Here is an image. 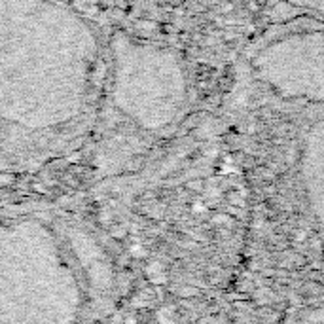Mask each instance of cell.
Masks as SVG:
<instances>
[{
  "instance_id": "obj_2",
  "label": "cell",
  "mask_w": 324,
  "mask_h": 324,
  "mask_svg": "<svg viewBox=\"0 0 324 324\" xmlns=\"http://www.w3.org/2000/svg\"><path fill=\"white\" fill-rule=\"evenodd\" d=\"M301 178L309 209L324 231V119L313 125L301 152Z\"/></svg>"
},
{
  "instance_id": "obj_1",
  "label": "cell",
  "mask_w": 324,
  "mask_h": 324,
  "mask_svg": "<svg viewBox=\"0 0 324 324\" xmlns=\"http://www.w3.org/2000/svg\"><path fill=\"white\" fill-rule=\"evenodd\" d=\"M256 71L277 95L324 101V31L285 32L256 53Z\"/></svg>"
},
{
  "instance_id": "obj_3",
  "label": "cell",
  "mask_w": 324,
  "mask_h": 324,
  "mask_svg": "<svg viewBox=\"0 0 324 324\" xmlns=\"http://www.w3.org/2000/svg\"><path fill=\"white\" fill-rule=\"evenodd\" d=\"M273 2H281L300 12H307L316 19L324 21V0H273Z\"/></svg>"
}]
</instances>
